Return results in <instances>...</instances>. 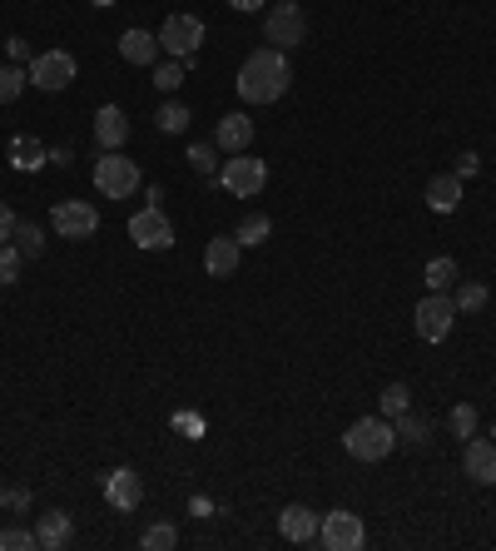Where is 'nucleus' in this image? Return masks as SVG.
I'll return each instance as SVG.
<instances>
[{
  "label": "nucleus",
  "mask_w": 496,
  "mask_h": 551,
  "mask_svg": "<svg viewBox=\"0 0 496 551\" xmlns=\"http://www.w3.org/2000/svg\"><path fill=\"white\" fill-rule=\"evenodd\" d=\"M10 234H15V214H10V204L0 199V244H10Z\"/></svg>",
  "instance_id": "39"
},
{
  "label": "nucleus",
  "mask_w": 496,
  "mask_h": 551,
  "mask_svg": "<svg viewBox=\"0 0 496 551\" xmlns=\"http://www.w3.org/2000/svg\"><path fill=\"white\" fill-rule=\"evenodd\" d=\"M457 204H462V179H457V174H432V179H427V209L457 214Z\"/></svg>",
  "instance_id": "20"
},
{
  "label": "nucleus",
  "mask_w": 496,
  "mask_h": 551,
  "mask_svg": "<svg viewBox=\"0 0 496 551\" xmlns=\"http://www.w3.org/2000/svg\"><path fill=\"white\" fill-rule=\"evenodd\" d=\"M20 264H25V254L15 244H0V288H10L20 278Z\"/></svg>",
  "instance_id": "34"
},
{
  "label": "nucleus",
  "mask_w": 496,
  "mask_h": 551,
  "mask_svg": "<svg viewBox=\"0 0 496 551\" xmlns=\"http://www.w3.org/2000/svg\"><path fill=\"white\" fill-rule=\"evenodd\" d=\"M343 447H348V457H358V462H382V457L397 447V427H392V417H358V422L343 432Z\"/></svg>",
  "instance_id": "2"
},
{
  "label": "nucleus",
  "mask_w": 496,
  "mask_h": 551,
  "mask_svg": "<svg viewBox=\"0 0 496 551\" xmlns=\"http://www.w3.org/2000/svg\"><path fill=\"white\" fill-rule=\"evenodd\" d=\"M318 542L328 551H358L363 542H368V527H363V517L358 512H328L323 522H318Z\"/></svg>",
  "instance_id": "8"
},
{
  "label": "nucleus",
  "mask_w": 496,
  "mask_h": 551,
  "mask_svg": "<svg viewBox=\"0 0 496 551\" xmlns=\"http://www.w3.org/2000/svg\"><path fill=\"white\" fill-rule=\"evenodd\" d=\"M179 432H189V437H199V417H194V413H179Z\"/></svg>",
  "instance_id": "40"
},
{
  "label": "nucleus",
  "mask_w": 496,
  "mask_h": 551,
  "mask_svg": "<svg viewBox=\"0 0 496 551\" xmlns=\"http://www.w3.org/2000/svg\"><path fill=\"white\" fill-rule=\"evenodd\" d=\"M25 70H30V85H35V90H50V95H55V90H65V85L75 80V55H70V50H45V55H35Z\"/></svg>",
  "instance_id": "11"
},
{
  "label": "nucleus",
  "mask_w": 496,
  "mask_h": 551,
  "mask_svg": "<svg viewBox=\"0 0 496 551\" xmlns=\"http://www.w3.org/2000/svg\"><path fill=\"white\" fill-rule=\"evenodd\" d=\"M199 40H204V20H199V15H169L164 30H159V50H164L169 60H184V65H194Z\"/></svg>",
  "instance_id": "5"
},
{
  "label": "nucleus",
  "mask_w": 496,
  "mask_h": 551,
  "mask_svg": "<svg viewBox=\"0 0 496 551\" xmlns=\"http://www.w3.org/2000/svg\"><path fill=\"white\" fill-rule=\"evenodd\" d=\"M263 40L273 50H293L298 40H308V15L298 0H278L268 15H263Z\"/></svg>",
  "instance_id": "3"
},
{
  "label": "nucleus",
  "mask_w": 496,
  "mask_h": 551,
  "mask_svg": "<svg viewBox=\"0 0 496 551\" xmlns=\"http://www.w3.org/2000/svg\"><path fill=\"white\" fill-rule=\"evenodd\" d=\"M239 259H244V244L229 234V239H209V249H204V269L209 278H234L239 274Z\"/></svg>",
  "instance_id": "15"
},
{
  "label": "nucleus",
  "mask_w": 496,
  "mask_h": 551,
  "mask_svg": "<svg viewBox=\"0 0 496 551\" xmlns=\"http://www.w3.org/2000/svg\"><path fill=\"white\" fill-rule=\"evenodd\" d=\"M50 229H55L60 239H95L100 214H95V204H90V199H65V204H55V209H50Z\"/></svg>",
  "instance_id": "7"
},
{
  "label": "nucleus",
  "mask_w": 496,
  "mask_h": 551,
  "mask_svg": "<svg viewBox=\"0 0 496 551\" xmlns=\"http://www.w3.org/2000/svg\"><path fill=\"white\" fill-rule=\"evenodd\" d=\"M452 323H457L452 293H427V298L417 303V338H422V343H447Z\"/></svg>",
  "instance_id": "6"
},
{
  "label": "nucleus",
  "mask_w": 496,
  "mask_h": 551,
  "mask_svg": "<svg viewBox=\"0 0 496 551\" xmlns=\"http://www.w3.org/2000/svg\"><path fill=\"white\" fill-rule=\"evenodd\" d=\"M15 249H20L25 259H40V254H45V234H40V224H15Z\"/></svg>",
  "instance_id": "29"
},
{
  "label": "nucleus",
  "mask_w": 496,
  "mask_h": 551,
  "mask_svg": "<svg viewBox=\"0 0 496 551\" xmlns=\"http://www.w3.org/2000/svg\"><path fill=\"white\" fill-rule=\"evenodd\" d=\"M5 55H10V65H15V60H35V55H30V45H25L20 35H10V40H5Z\"/></svg>",
  "instance_id": "38"
},
{
  "label": "nucleus",
  "mask_w": 496,
  "mask_h": 551,
  "mask_svg": "<svg viewBox=\"0 0 496 551\" xmlns=\"http://www.w3.org/2000/svg\"><path fill=\"white\" fill-rule=\"evenodd\" d=\"M120 55L129 60V65H154V60H159V35L129 25V30L120 35Z\"/></svg>",
  "instance_id": "18"
},
{
  "label": "nucleus",
  "mask_w": 496,
  "mask_h": 551,
  "mask_svg": "<svg viewBox=\"0 0 496 551\" xmlns=\"http://www.w3.org/2000/svg\"><path fill=\"white\" fill-rule=\"evenodd\" d=\"M95 189H100L105 199H129V194L139 189V164L124 159L120 149H105V159L95 164Z\"/></svg>",
  "instance_id": "4"
},
{
  "label": "nucleus",
  "mask_w": 496,
  "mask_h": 551,
  "mask_svg": "<svg viewBox=\"0 0 496 551\" xmlns=\"http://www.w3.org/2000/svg\"><path fill=\"white\" fill-rule=\"evenodd\" d=\"M35 532H25V527H10V532H0V551H35Z\"/></svg>",
  "instance_id": "35"
},
{
  "label": "nucleus",
  "mask_w": 496,
  "mask_h": 551,
  "mask_svg": "<svg viewBox=\"0 0 496 551\" xmlns=\"http://www.w3.org/2000/svg\"><path fill=\"white\" fill-rule=\"evenodd\" d=\"M189 169L194 174H214L219 169V144H189Z\"/></svg>",
  "instance_id": "33"
},
{
  "label": "nucleus",
  "mask_w": 496,
  "mask_h": 551,
  "mask_svg": "<svg viewBox=\"0 0 496 551\" xmlns=\"http://www.w3.org/2000/svg\"><path fill=\"white\" fill-rule=\"evenodd\" d=\"M25 85H30V70H20V65H0V105H15Z\"/></svg>",
  "instance_id": "26"
},
{
  "label": "nucleus",
  "mask_w": 496,
  "mask_h": 551,
  "mask_svg": "<svg viewBox=\"0 0 496 551\" xmlns=\"http://www.w3.org/2000/svg\"><path fill=\"white\" fill-rule=\"evenodd\" d=\"M129 239L154 254V249H169L174 244V224H169V214L159 204H144L139 214H129Z\"/></svg>",
  "instance_id": "9"
},
{
  "label": "nucleus",
  "mask_w": 496,
  "mask_h": 551,
  "mask_svg": "<svg viewBox=\"0 0 496 551\" xmlns=\"http://www.w3.org/2000/svg\"><path fill=\"white\" fill-rule=\"evenodd\" d=\"M492 442H496V427H492Z\"/></svg>",
  "instance_id": "43"
},
{
  "label": "nucleus",
  "mask_w": 496,
  "mask_h": 551,
  "mask_svg": "<svg viewBox=\"0 0 496 551\" xmlns=\"http://www.w3.org/2000/svg\"><path fill=\"white\" fill-rule=\"evenodd\" d=\"M462 467H467L472 482L492 487L496 482V442L492 437H467V447H462Z\"/></svg>",
  "instance_id": "12"
},
{
  "label": "nucleus",
  "mask_w": 496,
  "mask_h": 551,
  "mask_svg": "<svg viewBox=\"0 0 496 551\" xmlns=\"http://www.w3.org/2000/svg\"><path fill=\"white\" fill-rule=\"evenodd\" d=\"M35 542L45 551H60L75 542V522H70V512H45L40 522H35Z\"/></svg>",
  "instance_id": "16"
},
{
  "label": "nucleus",
  "mask_w": 496,
  "mask_h": 551,
  "mask_svg": "<svg viewBox=\"0 0 496 551\" xmlns=\"http://www.w3.org/2000/svg\"><path fill=\"white\" fill-rule=\"evenodd\" d=\"M189 105H179V100H164L159 110H154V125H159V135H184L189 130Z\"/></svg>",
  "instance_id": "22"
},
{
  "label": "nucleus",
  "mask_w": 496,
  "mask_h": 551,
  "mask_svg": "<svg viewBox=\"0 0 496 551\" xmlns=\"http://www.w3.org/2000/svg\"><path fill=\"white\" fill-rule=\"evenodd\" d=\"M184 70H189L184 60H164V65H154V85H159L164 95H174V90L184 85Z\"/></svg>",
  "instance_id": "31"
},
{
  "label": "nucleus",
  "mask_w": 496,
  "mask_h": 551,
  "mask_svg": "<svg viewBox=\"0 0 496 551\" xmlns=\"http://www.w3.org/2000/svg\"><path fill=\"white\" fill-rule=\"evenodd\" d=\"M229 5H234V10H263L268 0H229Z\"/></svg>",
  "instance_id": "41"
},
{
  "label": "nucleus",
  "mask_w": 496,
  "mask_h": 551,
  "mask_svg": "<svg viewBox=\"0 0 496 551\" xmlns=\"http://www.w3.org/2000/svg\"><path fill=\"white\" fill-rule=\"evenodd\" d=\"M288 85H293L288 55L273 50V45L253 50V55L244 60V70H239V95H244L248 105H273V100L288 95Z\"/></svg>",
  "instance_id": "1"
},
{
  "label": "nucleus",
  "mask_w": 496,
  "mask_h": 551,
  "mask_svg": "<svg viewBox=\"0 0 496 551\" xmlns=\"http://www.w3.org/2000/svg\"><path fill=\"white\" fill-rule=\"evenodd\" d=\"M447 427H452V437H462V442L477 437V408H472V403H457L452 417H447Z\"/></svg>",
  "instance_id": "32"
},
{
  "label": "nucleus",
  "mask_w": 496,
  "mask_h": 551,
  "mask_svg": "<svg viewBox=\"0 0 496 551\" xmlns=\"http://www.w3.org/2000/svg\"><path fill=\"white\" fill-rule=\"evenodd\" d=\"M45 159H50V149H45L35 135H15V139H10V164H15L20 174H35Z\"/></svg>",
  "instance_id": "21"
},
{
  "label": "nucleus",
  "mask_w": 496,
  "mask_h": 551,
  "mask_svg": "<svg viewBox=\"0 0 496 551\" xmlns=\"http://www.w3.org/2000/svg\"><path fill=\"white\" fill-rule=\"evenodd\" d=\"M318 512L313 507H303V502H293V507H283V517H278V532H283V542H318Z\"/></svg>",
  "instance_id": "14"
},
{
  "label": "nucleus",
  "mask_w": 496,
  "mask_h": 551,
  "mask_svg": "<svg viewBox=\"0 0 496 551\" xmlns=\"http://www.w3.org/2000/svg\"><path fill=\"white\" fill-rule=\"evenodd\" d=\"M124 139H129L124 110L120 105H100V115H95V144H100V149H120Z\"/></svg>",
  "instance_id": "17"
},
{
  "label": "nucleus",
  "mask_w": 496,
  "mask_h": 551,
  "mask_svg": "<svg viewBox=\"0 0 496 551\" xmlns=\"http://www.w3.org/2000/svg\"><path fill=\"white\" fill-rule=\"evenodd\" d=\"M457 259H432L427 264V293H452L457 288Z\"/></svg>",
  "instance_id": "24"
},
{
  "label": "nucleus",
  "mask_w": 496,
  "mask_h": 551,
  "mask_svg": "<svg viewBox=\"0 0 496 551\" xmlns=\"http://www.w3.org/2000/svg\"><path fill=\"white\" fill-rule=\"evenodd\" d=\"M452 303H457V313H477V308H487V283H457Z\"/></svg>",
  "instance_id": "30"
},
{
  "label": "nucleus",
  "mask_w": 496,
  "mask_h": 551,
  "mask_svg": "<svg viewBox=\"0 0 496 551\" xmlns=\"http://www.w3.org/2000/svg\"><path fill=\"white\" fill-rule=\"evenodd\" d=\"M268 234H273V219H268V214H244V224L234 229V239H239L244 249H258V244H268Z\"/></svg>",
  "instance_id": "23"
},
{
  "label": "nucleus",
  "mask_w": 496,
  "mask_h": 551,
  "mask_svg": "<svg viewBox=\"0 0 496 551\" xmlns=\"http://www.w3.org/2000/svg\"><path fill=\"white\" fill-rule=\"evenodd\" d=\"M219 179H224V189L234 194V199H253L263 184H268V164L263 159H253V154H234L224 169H219Z\"/></svg>",
  "instance_id": "10"
},
{
  "label": "nucleus",
  "mask_w": 496,
  "mask_h": 551,
  "mask_svg": "<svg viewBox=\"0 0 496 551\" xmlns=\"http://www.w3.org/2000/svg\"><path fill=\"white\" fill-rule=\"evenodd\" d=\"M90 5H115V0H90Z\"/></svg>",
  "instance_id": "42"
},
{
  "label": "nucleus",
  "mask_w": 496,
  "mask_h": 551,
  "mask_svg": "<svg viewBox=\"0 0 496 551\" xmlns=\"http://www.w3.org/2000/svg\"><path fill=\"white\" fill-rule=\"evenodd\" d=\"M392 427H397V442H412V447H422L427 442V432H432V422L427 417H417L412 408L402 417H392Z\"/></svg>",
  "instance_id": "25"
},
{
  "label": "nucleus",
  "mask_w": 496,
  "mask_h": 551,
  "mask_svg": "<svg viewBox=\"0 0 496 551\" xmlns=\"http://www.w3.org/2000/svg\"><path fill=\"white\" fill-rule=\"evenodd\" d=\"M377 403H382V417H402L412 408V393H407V383H387Z\"/></svg>",
  "instance_id": "28"
},
{
  "label": "nucleus",
  "mask_w": 496,
  "mask_h": 551,
  "mask_svg": "<svg viewBox=\"0 0 496 551\" xmlns=\"http://www.w3.org/2000/svg\"><path fill=\"white\" fill-rule=\"evenodd\" d=\"M105 502H110L115 512H134V507L144 502V482H139V472L115 467V472L105 477Z\"/></svg>",
  "instance_id": "13"
},
{
  "label": "nucleus",
  "mask_w": 496,
  "mask_h": 551,
  "mask_svg": "<svg viewBox=\"0 0 496 551\" xmlns=\"http://www.w3.org/2000/svg\"><path fill=\"white\" fill-rule=\"evenodd\" d=\"M214 144H219L224 154H244L248 144H253V120H248V115H224L219 130H214Z\"/></svg>",
  "instance_id": "19"
},
{
  "label": "nucleus",
  "mask_w": 496,
  "mask_h": 551,
  "mask_svg": "<svg viewBox=\"0 0 496 551\" xmlns=\"http://www.w3.org/2000/svg\"><path fill=\"white\" fill-rule=\"evenodd\" d=\"M0 507L25 512V507H30V492H25V487H0Z\"/></svg>",
  "instance_id": "36"
},
{
  "label": "nucleus",
  "mask_w": 496,
  "mask_h": 551,
  "mask_svg": "<svg viewBox=\"0 0 496 551\" xmlns=\"http://www.w3.org/2000/svg\"><path fill=\"white\" fill-rule=\"evenodd\" d=\"M139 547H144V551H169V547H179V532H174V522H154V527H144Z\"/></svg>",
  "instance_id": "27"
},
{
  "label": "nucleus",
  "mask_w": 496,
  "mask_h": 551,
  "mask_svg": "<svg viewBox=\"0 0 496 551\" xmlns=\"http://www.w3.org/2000/svg\"><path fill=\"white\" fill-rule=\"evenodd\" d=\"M477 169H482V159H477V154L467 149V154H457V169H452V174H457V179H472Z\"/></svg>",
  "instance_id": "37"
}]
</instances>
